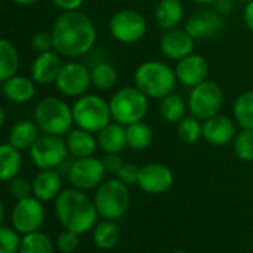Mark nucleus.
Returning a JSON list of instances; mask_svg holds the SVG:
<instances>
[{
    "label": "nucleus",
    "instance_id": "nucleus-1",
    "mask_svg": "<svg viewBox=\"0 0 253 253\" xmlns=\"http://www.w3.org/2000/svg\"><path fill=\"white\" fill-rule=\"evenodd\" d=\"M54 51L66 58L88 54L97 39V32L88 15L76 11H63L51 27Z\"/></svg>",
    "mask_w": 253,
    "mask_h": 253
},
{
    "label": "nucleus",
    "instance_id": "nucleus-2",
    "mask_svg": "<svg viewBox=\"0 0 253 253\" xmlns=\"http://www.w3.org/2000/svg\"><path fill=\"white\" fill-rule=\"evenodd\" d=\"M55 214L64 229L85 234L95 226L97 209L84 191L76 188L63 189L55 198Z\"/></svg>",
    "mask_w": 253,
    "mask_h": 253
},
{
    "label": "nucleus",
    "instance_id": "nucleus-3",
    "mask_svg": "<svg viewBox=\"0 0 253 253\" xmlns=\"http://www.w3.org/2000/svg\"><path fill=\"white\" fill-rule=\"evenodd\" d=\"M136 86L148 95V98L161 100L171 94L176 88V72L163 61H145L134 72Z\"/></svg>",
    "mask_w": 253,
    "mask_h": 253
},
{
    "label": "nucleus",
    "instance_id": "nucleus-4",
    "mask_svg": "<svg viewBox=\"0 0 253 253\" xmlns=\"http://www.w3.org/2000/svg\"><path fill=\"white\" fill-rule=\"evenodd\" d=\"M35 122L45 134L66 136L75 124L72 107L58 97L42 98L35 109Z\"/></svg>",
    "mask_w": 253,
    "mask_h": 253
},
{
    "label": "nucleus",
    "instance_id": "nucleus-5",
    "mask_svg": "<svg viewBox=\"0 0 253 253\" xmlns=\"http://www.w3.org/2000/svg\"><path fill=\"white\" fill-rule=\"evenodd\" d=\"M109 107L112 121L126 126L145 119L149 109V98L137 86H124L112 95Z\"/></svg>",
    "mask_w": 253,
    "mask_h": 253
},
{
    "label": "nucleus",
    "instance_id": "nucleus-6",
    "mask_svg": "<svg viewBox=\"0 0 253 253\" xmlns=\"http://www.w3.org/2000/svg\"><path fill=\"white\" fill-rule=\"evenodd\" d=\"M72 110L75 125L89 133H98L109 122H112L109 103L94 94H84L78 97Z\"/></svg>",
    "mask_w": 253,
    "mask_h": 253
},
{
    "label": "nucleus",
    "instance_id": "nucleus-7",
    "mask_svg": "<svg viewBox=\"0 0 253 253\" xmlns=\"http://www.w3.org/2000/svg\"><path fill=\"white\" fill-rule=\"evenodd\" d=\"M94 204L98 214L109 220L121 219L130 207V192L119 179L101 182L94 195Z\"/></svg>",
    "mask_w": 253,
    "mask_h": 253
},
{
    "label": "nucleus",
    "instance_id": "nucleus-8",
    "mask_svg": "<svg viewBox=\"0 0 253 253\" xmlns=\"http://www.w3.org/2000/svg\"><path fill=\"white\" fill-rule=\"evenodd\" d=\"M223 104V92L220 86L213 81H204L194 88L188 98V109L192 116L200 121H206L219 113Z\"/></svg>",
    "mask_w": 253,
    "mask_h": 253
},
{
    "label": "nucleus",
    "instance_id": "nucleus-9",
    "mask_svg": "<svg viewBox=\"0 0 253 253\" xmlns=\"http://www.w3.org/2000/svg\"><path fill=\"white\" fill-rule=\"evenodd\" d=\"M109 30L115 41L124 45H133L145 38L148 26L140 12L134 9H122L110 18Z\"/></svg>",
    "mask_w": 253,
    "mask_h": 253
},
{
    "label": "nucleus",
    "instance_id": "nucleus-10",
    "mask_svg": "<svg viewBox=\"0 0 253 253\" xmlns=\"http://www.w3.org/2000/svg\"><path fill=\"white\" fill-rule=\"evenodd\" d=\"M32 163L41 170L60 167L67 158V143L61 136L45 134L39 136L35 145L29 149Z\"/></svg>",
    "mask_w": 253,
    "mask_h": 253
},
{
    "label": "nucleus",
    "instance_id": "nucleus-11",
    "mask_svg": "<svg viewBox=\"0 0 253 253\" xmlns=\"http://www.w3.org/2000/svg\"><path fill=\"white\" fill-rule=\"evenodd\" d=\"M12 226L21 234H30L39 231L45 222V209L43 203L35 195H30L23 200H17L11 211Z\"/></svg>",
    "mask_w": 253,
    "mask_h": 253
},
{
    "label": "nucleus",
    "instance_id": "nucleus-12",
    "mask_svg": "<svg viewBox=\"0 0 253 253\" xmlns=\"http://www.w3.org/2000/svg\"><path fill=\"white\" fill-rule=\"evenodd\" d=\"M106 170L103 161L95 157L76 158L69 167L67 177L73 188L88 191L97 188L104 179Z\"/></svg>",
    "mask_w": 253,
    "mask_h": 253
},
{
    "label": "nucleus",
    "instance_id": "nucleus-13",
    "mask_svg": "<svg viewBox=\"0 0 253 253\" xmlns=\"http://www.w3.org/2000/svg\"><path fill=\"white\" fill-rule=\"evenodd\" d=\"M55 86L66 97H81L91 86V70L82 63L69 61L63 64Z\"/></svg>",
    "mask_w": 253,
    "mask_h": 253
},
{
    "label": "nucleus",
    "instance_id": "nucleus-14",
    "mask_svg": "<svg viewBox=\"0 0 253 253\" xmlns=\"http://www.w3.org/2000/svg\"><path fill=\"white\" fill-rule=\"evenodd\" d=\"M173 182L174 176L171 170L164 164L152 163L146 164L145 167H140L137 185L142 191L148 194H164L173 186Z\"/></svg>",
    "mask_w": 253,
    "mask_h": 253
},
{
    "label": "nucleus",
    "instance_id": "nucleus-15",
    "mask_svg": "<svg viewBox=\"0 0 253 253\" xmlns=\"http://www.w3.org/2000/svg\"><path fill=\"white\" fill-rule=\"evenodd\" d=\"M235 134V124L229 116L217 113L203 122V139L211 146L222 148L232 142Z\"/></svg>",
    "mask_w": 253,
    "mask_h": 253
},
{
    "label": "nucleus",
    "instance_id": "nucleus-16",
    "mask_svg": "<svg viewBox=\"0 0 253 253\" xmlns=\"http://www.w3.org/2000/svg\"><path fill=\"white\" fill-rule=\"evenodd\" d=\"M174 72H176L177 82H180L183 86L194 88L195 85L207 79L209 64L203 55L192 52L177 61Z\"/></svg>",
    "mask_w": 253,
    "mask_h": 253
},
{
    "label": "nucleus",
    "instance_id": "nucleus-17",
    "mask_svg": "<svg viewBox=\"0 0 253 253\" xmlns=\"http://www.w3.org/2000/svg\"><path fill=\"white\" fill-rule=\"evenodd\" d=\"M194 46H195V39L185 29H179V27L167 30L160 42V48L164 57L177 61L192 54Z\"/></svg>",
    "mask_w": 253,
    "mask_h": 253
},
{
    "label": "nucleus",
    "instance_id": "nucleus-18",
    "mask_svg": "<svg viewBox=\"0 0 253 253\" xmlns=\"http://www.w3.org/2000/svg\"><path fill=\"white\" fill-rule=\"evenodd\" d=\"M63 67L61 55L57 51L39 52L30 67V78L38 85H49L55 84L57 76Z\"/></svg>",
    "mask_w": 253,
    "mask_h": 253
},
{
    "label": "nucleus",
    "instance_id": "nucleus-19",
    "mask_svg": "<svg viewBox=\"0 0 253 253\" xmlns=\"http://www.w3.org/2000/svg\"><path fill=\"white\" fill-rule=\"evenodd\" d=\"M32 188H33V195L42 203H48L52 200L55 201V198L63 191L61 176L55 169L41 170L33 179Z\"/></svg>",
    "mask_w": 253,
    "mask_h": 253
},
{
    "label": "nucleus",
    "instance_id": "nucleus-20",
    "mask_svg": "<svg viewBox=\"0 0 253 253\" xmlns=\"http://www.w3.org/2000/svg\"><path fill=\"white\" fill-rule=\"evenodd\" d=\"M222 29V18L219 12H211V11H206L201 12L195 17H192L186 26L185 30L195 39H209L214 35L219 33V30Z\"/></svg>",
    "mask_w": 253,
    "mask_h": 253
},
{
    "label": "nucleus",
    "instance_id": "nucleus-21",
    "mask_svg": "<svg viewBox=\"0 0 253 253\" xmlns=\"http://www.w3.org/2000/svg\"><path fill=\"white\" fill-rule=\"evenodd\" d=\"M2 94L12 103H29L36 94V82L32 78L15 75L2 84Z\"/></svg>",
    "mask_w": 253,
    "mask_h": 253
},
{
    "label": "nucleus",
    "instance_id": "nucleus-22",
    "mask_svg": "<svg viewBox=\"0 0 253 253\" xmlns=\"http://www.w3.org/2000/svg\"><path fill=\"white\" fill-rule=\"evenodd\" d=\"M97 143L104 154H119L126 148L125 126L118 122H109L97 133Z\"/></svg>",
    "mask_w": 253,
    "mask_h": 253
},
{
    "label": "nucleus",
    "instance_id": "nucleus-23",
    "mask_svg": "<svg viewBox=\"0 0 253 253\" xmlns=\"http://www.w3.org/2000/svg\"><path fill=\"white\" fill-rule=\"evenodd\" d=\"M39 126L35 121L23 119L12 125L8 134V143H11L18 151H29L39 137Z\"/></svg>",
    "mask_w": 253,
    "mask_h": 253
},
{
    "label": "nucleus",
    "instance_id": "nucleus-24",
    "mask_svg": "<svg viewBox=\"0 0 253 253\" xmlns=\"http://www.w3.org/2000/svg\"><path fill=\"white\" fill-rule=\"evenodd\" d=\"M154 18L157 26L163 30H171L179 27L183 20V5L180 0H160L155 6Z\"/></svg>",
    "mask_w": 253,
    "mask_h": 253
},
{
    "label": "nucleus",
    "instance_id": "nucleus-25",
    "mask_svg": "<svg viewBox=\"0 0 253 253\" xmlns=\"http://www.w3.org/2000/svg\"><path fill=\"white\" fill-rule=\"evenodd\" d=\"M94 133H89L82 128H72L66 136V143L69 154H72L75 158H85L92 157L97 151V139L92 136Z\"/></svg>",
    "mask_w": 253,
    "mask_h": 253
},
{
    "label": "nucleus",
    "instance_id": "nucleus-26",
    "mask_svg": "<svg viewBox=\"0 0 253 253\" xmlns=\"http://www.w3.org/2000/svg\"><path fill=\"white\" fill-rule=\"evenodd\" d=\"M23 169L21 151L11 143H0V182H11Z\"/></svg>",
    "mask_w": 253,
    "mask_h": 253
},
{
    "label": "nucleus",
    "instance_id": "nucleus-27",
    "mask_svg": "<svg viewBox=\"0 0 253 253\" xmlns=\"http://www.w3.org/2000/svg\"><path fill=\"white\" fill-rule=\"evenodd\" d=\"M20 69V52L15 45L0 38V84L15 76Z\"/></svg>",
    "mask_w": 253,
    "mask_h": 253
},
{
    "label": "nucleus",
    "instance_id": "nucleus-28",
    "mask_svg": "<svg viewBox=\"0 0 253 253\" xmlns=\"http://www.w3.org/2000/svg\"><path fill=\"white\" fill-rule=\"evenodd\" d=\"M125 134H126V146L131 148L133 151H145L151 146L154 140L152 128L143 121L126 125Z\"/></svg>",
    "mask_w": 253,
    "mask_h": 253
},
{
    "label": "nucleus",
    "instance_id": "nucleus-29",
    "mask_svg": "<svg viewBox=\"0 0 253 253\" xmlns=\"http://www.w3.org/2000/svg\"><path fill=\"white\" fill-rule=\"evenodd\" d=\"M119 238H121V232L113 220L106 219L104 222H100L94 226L92 241L98 249L110 250L119 243Z\"/></svg>",
    "mask_w": 253,
    "mask_h": 253
},
{
    "label": "nucleus",
    "instance_id": "nucleus-30",
    "mask_svg": "<svg viewBox=\"0 0 253 253\" xmlns=\"http://www.w3.org/2000/svg\"><path fill=\"white\" fill-rule=\"evenodd\" d=\"M186 109H188V104L179 94L171 92L166 95L164 98H161L160 113L163 119L170 124H179L185 118Z\"/></svg>",
    "mask_w": 253,
    "mask_h": 253
},
{
    "label": "nucleus",
    "instance_id": "nucleus-31",
    "mask_svg": "<svg viewBox=\"0 0 253 253\" xmlns=\"http://www.w3.org/2000/svg\"><path fill=\"white\" fill-rule=\"evenodd\" d=\"M234 119L241 128L253 130V89L243 92L232 107Z\"/></svg>",
    "mask_w": 253,
    "mask_h": 253
},
{
    "label": "nucleus",
    "instance_id": "nucleus-32",
    "mask_svg": "<svg viewBox=\"0 0 253 253\" xmlns=\"http://www.w3.org/2000/svg\"><path fill=\"white\" fill-rule=\"evenodd\" d=\"M55 247L52 240L41 231L23 235L20 253H54Z\"/></svg>",
    "mask_w": 253,
    "mask_h": 253
},
{
    "label": "nucleus",
    "instance_id": "nucleus-33",
    "mask_svg": "<svg viewBox=\"0 0 253 253\" xmlns=\"http://www.w3.org/2000/svg\"><path fill=\"white\" fill-rule=\"evenodd\" d=\"M118 82V72L110 63H98L91 69V85L100 91L113 88Z\"/></svg>",
    "mask_w": 253,
    "mask_h": 253
},
{
    "label": "nucleus",
    "instance_id": "nucleus-34",
    "mask_svg": "<svg viewBox=\"0 0 253 253\" xmlns=\"http://www.w3.org/2000/svg\"><path fill=\"white\" fill-rule=\"evenodd\" d=\"M177 137L186 145H194L203 137V124L195 116H185L177 124Z\"/></svg>",
    "mask_w": 253,
    "mask_h": 253
},
{
    "label": "nucleus",
    "instance_id": "nucleus-35",
    "mask_svg": "<svg viewBox=\"0 0 253 253\" xmlns=\"http://www.w3.org/2000/svg\"><path fill=\"white\" fill-rule=\"evenodd\" d=\"M234 154L240 161L250 163L253 161V130L249 128H241L237 131L234 140Z\"/></svg>",
    "mask_w": 253,
    "mask_h": 253
},
{
    "label": "nucleus",
    "instance_id": "nucleus-36",
    "mask_svg": "<svg viewBox=\"0 0 253 253\" xmlns=\"http://www.w3.org/2000/svg\"><path fill=\"white\" fill-rule=\"evenodd\" d=\"M23 235L12 226H0V253H20Z\"/></svg>",
    "mask_w": 253,
    "mask_h": 253
},
{
    "label": "nucleus",
    "instance_id": "nucleus-37",
    "mask_svg": "<svg viewBox=\"0 0 253 253\" xmlns=\"http://www.w3.org/2000/svg\"><path fill=\"white\" fill-rule=\"evenodd\" d=\"M55 246L61 253H73L79 247V234L64 229L63 232L58 234Z\"/></svg>",
    "mask_w": 253,
    "mask_h": 253
},
{
    "label": "nucleus",
    "instance_id": "nucleus-38",
    "mask_svg": "<svg viewBox=\"0 0 253 253\" xmlns=\"http://www.w3.org/2000/svg\"><path fill=\"white\" fill-rule=\"evenodd\" d=\"M9 191H11V195L15 200H23V198H27V197L33 195L32 183L27 179L20 177V176H17L15 179H12L9 182Z\"/></svg>",
    "mask_w": 253,
    "mask_h": 253
},
{
    "label": "nucleus",
    "instance_id": "nucleus-39",
    "mask_svg": "<svg viewBox=\"0 0 253 253\" xmlns=\"http://www.w3.org/2000/svg\"><path fill=\"white\" fill-rule=\"evenodd\" d=\"M139 173H140V167H137L133 163H124V166L121 167V170L116 173L118 179L125 183L126 186L137 183L139 180Z\"/></svg>",
    "mask_w": 253,
    "mask_h": 253
},
{
    "label": "nucleus",
    "instance_id": "nucleus-40",
    "mask_svg": "<svg viewBox=\"0 0 253 253\" xmlns=\"http://www.w3.org/2000/svg\"><path fill=\"white\" fill-rule=\"evenodd\" d=\"M32 46L38 52H46L54 49V41L51 32H39L32 38Z\"/></svg>",
    "mask_w": 253,
    "mask_h": 253
},
{
    "label": "nucleus",
    "instance_id": "nucleus-41",
    "mask_svg": "<svg viewBox=\"0 0 253 253\" xmlns=\"http://www.w3.org/2000/svg\"><path fill=\"white\" fill-rule=\"evenodd\" d=\"M101 161H103L106 173H112V174H116L124 166V161L119 157V154H106V157Z\"/></svg>",
    "mask_w": 253,
    "mask_h": 253
},
{
    "label": "nucleus",
    "instance_id": "nucleus-42",
    "mask_svg": "<svg viewBox=\"0 0 253 253\" xmlns=\"http://www.w3.org/2000/svg\"><path fill=\"white\" fill-rule=\"evenodd\" d=\"M61 11H76L82 6L84 0H51Z\"/></svg>",
    "mask_w": 253,
    "mask_h": 253
},
{
    "label": "nucleus",
    "instance_id": "nucleus-43",
    "mask_svg": "<svg viewBox=\"0 0 253 253\" xmlns=\"http://www.w3.org/2000/svg\"><path fill=\"white\" fill-rule=\"evenodd\" d=\"M243 18H244V23H246L247 29L253 32V0H252V2H249V3H246L244 12H243Z\"/></svg>",
    "mask_w": 253,
    "mask_h": 253
},
{
    "label": "nucleus",
    "instance_id": "nucleus-44",
    "mask_svg": "<svg viewBox=\"0 0 253 253\" xmlns=\"http://www.w3.org/2000/svg\"><path fill=\"white\" fill-rule=\"evenodd\" d=\"M216 11L219 14H229L234 6V0H216Z\"/></svg>",
    "mask_w": 253,
    "mask_h": 253
},
{
    "label": "nucleus",
    "instance_id": "nucleus-45",
    "mask_svg": "<svg viewBox=\"0 0 253 253\" xmlns=\"http://www.w3.org/2000/svg\"><path fill=\"white\" fill-rule=\"evenodd\" d=\"M12 2L20 5V6H32L38 2V0H12Z\"/></svg>",
    "mask_w": 253,
    "mask_h": 253
},
{
    "label": "nucleus",
    "instance_id": "nucleus-46",
    "mask_svg": "<svg viewBox=\"0 0 253 253\" xmlns=\"http://www.w3.org/2000/svg\"><path fill=\"white\" fill-rule=\"evenodd\" d=\"M6 124V112H5V109L0 106V128Z\"/></svg>",
    "mask_w": 253,
    "mask_h": 253
},
{
    "label": "nucleus",
    "instance_id": "nucleus-47",
    "mask_svg": "<svg viewBox=\"0 0 253 253\" xmlns=\"http://www.w3.org/2000/svg\"><path fill=\"white\" fill-rule=\"evenodd\" d=\"M5 214H6V211H5V204H3L2 200H0V226H2V223H3V220H5Z\"/></svg>",
    "mask_w": 253,
    "mask_h": 253
},
{
    "label": "nucleus",
    "instance_id": "nucleus-48",
    "mask_svg": "<svg viewBox=\"0 0 253 253\" xmlns=\"http://www.w3.org/2000/svg\"><path fill=\"white\" fill-rule=\"evenodd\" d=\"M191 2H195V3H214L216 0H191Z\"/></svg>",
    "mask_w": 253,
    "mask_h": 253
},
{
    "label": "nucleus",
    "instance_id": "nucleus-49",
    "mask_svg": "<svg viewBox=\"0 0 253 253\" xmlns=\"http://www.w3.org/2000/svg\"><path fill=\"white\" fill-rule=\"evenodd\" d=\"M237 2H246V3H249V2H252V0H237Z\"/></svg>",
    "mask_w": 253,
    "mask_h": 253
},
{
    "label": "nucleus",
    "instance_id": "nucleus-50",
    "mask_svg": "<svg viewBox=\"0 0 253 253\" xmlns=\"http://www.w3.org/2000/svg\"><path fill=\"white\" fill-rule=\"evenodd\" d=\"M173 253H186V252H183V250H176V252H173Z\"/></svg>",
    "mask_w": 253,
    "mask_h": 253
},
{
    "label": "nucleus",
    "instance_id": "nucleus-51",
    "mask_svg": "<svg viewBox=\"0 0 253 253\" xmlns=\"http://www.w3.org/2000/svg\"><path fill=\"white\" fill-rule=\"evenodd\" d=\"M0 3H2V2H0Z\"/></svg>",
    "mask_w": 253,
    "mask_h": 253
}]
</instances>
